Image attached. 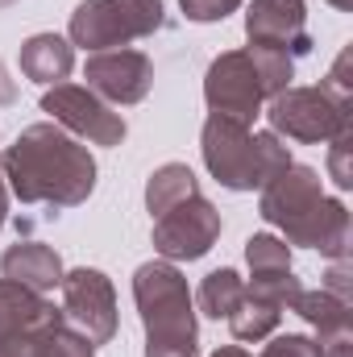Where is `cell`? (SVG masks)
Listing matches in <instances>:
<instances>
[{
    "instance_id": "6",
    "label": "cell",
    "mask_w": 353,
    "mask_h": 357,
    "mask_svg": "<svg viewBox=\"0 0 353 357\" xmlns=\"http://www.w3.org/2000/svg\"><path fill=\"white\" fill-rule=\"evenodd\" d=\"M42 312H50V307L38 303V299L25 295V291H13V299L4 303V287H0V333L13 328L17 320H21V324H25V320H42Z\"/></svg>"
},
{
    "instance_id": "7",
    "label": "cell",
    "mask_w": 353,
    "mask_h": 357,
    "mask_svg": "<svg viewBox=\"0 0 353 357\" xmlns=\"http://www.w3.org/2000/svg\"><path fill=\"white\" fill-rule=\"evenodd\" d=\"M183 8H187V17H195V21H216V17H225L229 8H237V0H183Z\"/></svg>"
},
{
    "instance_id": "8",
    "label": "cell",
    "mask_w": 353,
    "mask_h": 357,
    "mask_svg": "<svg viewBox=\"0 0 353 357\" xmlns=\"http://www.w3.org/2000/svg\"><path fill=\"white\" fill-rule=\"evenodd\" d=\"M266 357H316V354H312V345L303 337H283V341H274V349Z\"/></svg>"
},
{
    "instance_id": "5",
    "label": "cell",
    "mask_w": 353,
    "mask_h": 357,
    "mask_svg": "<svg viewBox=\"0 0 353 357\" xmlns=\"http://www.w3.org/2000/svg\"><path fill=\"white\" fill-rule=\"evenodd\" d=\"M200 299H204V307H208V316H233V299H237V274L233 270H216V274H208V282H204V291H200Z\"/></svg>"
},
{
    "instance_id": "2",
    "label": "cell",
    "mask_w": 353,
    "mask_h": 357,
    "mask_svg": "<svg viewBox=\"0 0 353 357\" xmlns=\"http://www.w3.org/2000/svg\"><path fill=\"white\" fill-rule=\"evenodd\" d=\"M142 67H150L142 54H104L88 67V79L100 91H108L112 100H142L146 88L129 84V71H142Z\"/></svg>"
},
{
    "instance_id": "4",
    "label": "cell",
    "mask_w": 353,
    "mask_h": 357,
    "mask_svg": "<svg viewBox=\"0 0 353 357\" xmlns=\"http://www.w3.org/2000/svg\"><path fill=\"white\" fill-rule=\"evenodd\" d=\"M4 274H13L17 282H33V287H54L59 282V258L42 245H21L13 254H4Z\"/></svg>"
},
{
    "instance_id": "3",
    "label": "cell",
    "mask_w": 353,
    "mask_h": 357,
    "mask_svg": "<svg viewBox=\"0 0 353 357\" xmlns=\"http://www.w3.org/2000/svg\"><path fill=\"white\" fill-rule=\"evenodd\" d=\"M21 67H25L33 79L50 84V79H59V75H67V71H71V50H67V42H59V38L42 33V38H33V42L25 46Z\"/></svg>"
},
{
    "instance_id": "1",
    "label": "cell",
    "mask_w": 353,
    "mask_h": 357,
    "mask_svg": "<svg viewBox=\"0 0 353 357\" xmlns=\"http://www.w3.org/2000/svg\"><path fill=\"white\" fill-rule=\"evenodd\" d=\"M42 108L46 112H59V116H67L71 125H80V129H88L96 142H104V146H112V142H121L125 137V121H117L108 108H100L96 100H84L80 91H50L46 100H42Z\"/></svg>"
}]
</instances>
